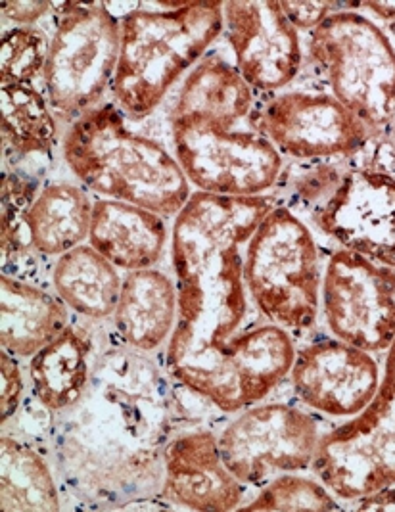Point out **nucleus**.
I'll return each mask as SVG.
<instances>
[{
	"label": "nucleus",
	"instance_id": "obj_13",
	"mask_svg": "<svg viewBox=\"0 0 395 512\" xmlns=\"http://www.w3.org/2000/svg\"><path fill=\"white\" fill-rule=\"evenodd\" d=\"M286 380L309 413L346 422L371 405L380 388L382 365L371 351L326 336L296 348Z\"/></svg>",
	"mask_w": 395,
	"mask_h": 512
},
{
	"label": "nucleus",
	"instance_id": "obj_23",
	"mask_svg": "<svg viewBox=\"0 0 395 512\" xmlns=\"http://www.w3.org/2000/svg\"><path fill=\"white\" fill-rule=\"evenodd\" d=\"M2 511H47L62 509L60 491L47 461L27 443L2 436Z\"/></svg>",
	"mask_w": 395,
	"mask_h": 512
},
{
	"label": "nucleus",
	"instance_id": "obj_28",
	"mask_svg": "<svg viewBox=\"0 0 395 512\" xmlns=\"http://www.w3.org/2000/svg\"><path fill=\"white\" fill-rule=\"evenodd\" d=\"M286 18L300 33H311L326 16L340 8L338 2H280Z\"/></svg>",
	"mask_w": 395,
	"mask_h": 512
},
{
	"label": "nucleus",
	"instance_id": "obj_25",
	"mask_svg": "<svg viewBox=\"0 0 395 512\" xmlns=\"http://www.w3.org/2000/svg\"><path fill=\"white\" fill-rule=\"evenodd\" d=\"M50 39L37 27H10L2 33L0 85H33L45 73Z\"/></svg>",
	"mask_w": 395,
	"mask_h": 512
},
{
	"label": "nucleus",
	"instance_id": "obj_24",
	"mask_svg": "<svg viewBox=\"0 0 395 512\" xmlns=\"http://www.w3.org/2000/svg\"><path fill=\"white\" fill-rule=\"evenodd\" d=\"M338 497L326 488L319 476L284 472L261 486L254 499L240 511H338Z\"/></svg>",
	"mask_w": 395,
	"mask_h": 512
},
{
	"label": "nucleus",
	"instance_id": "obj_20",
	"mask_svg": "<svg viewBox=\"0 0 395 512\" xmlns=\"http://www.w3.org/2000/svg\"><path fill=\"white\" fill-rule=\"evenodd\" d=\"M91 351L89 336L70 325L31 357L33 394L47 411L62 413L83 399L91 380Z\"/></svg>",
	"mask_w": 395,
	"mask_h": 512
},
{
	"label": "nucleus",
	"instance_id": "obj_10",
	"mask_svg": "<svg viewBox=\"0 0 395 512\" xmlns=\"http://www.w3.org/2000/svg\"><path fill=\"white\" fill-rule=\"evenodd\" d=\"M252 123L280 156L294 162H336L363 154L367 127L328 89H292L257 102Z\"/></svg>",
	"mask_w": 395,
	"mask_h": 512
},
{
	"label": "nucleus",
	"instance_id": "obj_1",
	"mask_svg": "<svg viewBox=\"0 0 395 512\" xmlns=\"http://www.w3.org/2000/svg\"><path fill=\"white\" fill-rule=\"evenodd\" d=\"M279 196L194 192L171 225L177 325L167 374L223 415L265 401L286 382L296 340L261 319L244 280V246Z\"/></svg>",
	"mask_w": 395,
	"mask_h": 512
},
{
	"label": "nucleus",
	"instance_id": "obj_19",
	"mask_svg": "<svg viewBox=\"0 0 395 512\" xmlns=\"http://www.w3.org/2000/svg\"><path fill=\"white\" fill-rule=\"evenodd\" d=\"M94 202L77 183L54 181L37 190L24 213L27 250L43 257H60L89 242Z\"/></svg>",
	"mask_w": 395,
	"mask_h": 512
},
{
	"label": "nucleus",
	"instance_id": "obj_22",
	"mask_svg": "<svg viewBox=\"0 0 395 512\" xmlns=\"http://www.w3.org/2000/svg\"><path fill=\"white\" fill-rule=\"evenodd\" d=\"M2 144L12 154L50 156L58 142V125L47 94L35 85H0Z\"/></svg>",
	"mask_w": 395,
	"mask_h": 512
},
{
	"label": "nucleus",
	"instance_id": "obj_14",
	"mask_svg": "<svg viewBox=\"0 0 395 512\" xmlns=\"http://www.w3.org/2000/svg\"><path fill=\"white\" fill-rule=\"evenodd\" d=\"M223 37L234 68L256 94L286 91L302 75V33L280 2H223Z\"/></svg>",
	"mask_w": 395,
	"mask_h": 512
},
{
	"label": "nucleus",
	"instance_id": "obj_18",
	"mask_svg": "<svg viewBox=\"0 0 395 512\" xmlns=\"http://www.w3.org/2000/svg\"><path fill=\"white\" fill-rule=\"evenodd\" d=\"M0 344L18 359H31L70 326V307L54 292L2 273Z\"/></svg>",
	"mask_w": 395,
	"mask_h": 512
},
{
	"label": "nucleus",
	"instance_id": "obj_29",
	"mask_svg": "<svg viewBox=\"0 0 395 512\" xmlns=\"http://www.w3.org/2000/svg\"><path fill=\"white\" fill-rule=\"evenodd\" d=\"M52 6V2H2V16L20 27H33L47 16Z\"/></svg>",
	"mask_w": 395,
	"mask_h": 512
},
{
	"label": "nucleus",
	"instance_id": "obj_3",
	"mask_svg": "<svg viewBox=\"0 0 395 512\" xmlns=\"http://www.w3.org/2000/svg\"><path fill=\"white\" fill-rule=\"evenodd\" d=\"M117 104H100L70 123L62 156L79 185L165 219L185 210L194 190L175 154L131 129Z\"/></svg>",
	"mask_w": 395,
	"mask_h": 512
},
{
	"label": "nucleus",
	"instance_id": "obj_30",
	"mask_svg": "<svg viewBox=\"0 0 395 512\" xmlns=\"http://www.w3.org/2000/svg\"><path fill=\"white\" fill-rule=\"evenodd\" d=\"M353 511H395V486L372 491L353 501Z\"/></svg>",
	"mask_w": 395,
	"mask_h": 512
},
{
	"label": "nucleus",
	"instance_id": "obj_26",
	"mask_svg": "<svg viewBox=\"0 0 395 512\" xmlns=\"http://www.w3.org/2000/svg\"><path fill=\"white\" fill-rule=\"evenodd\" d=\"M35 185L22 175L8 171L2 173V265L25 252L24 213L33 202Z\"/></svg>",
	"mask_w": 395,
	"mask_h": 512
},
{
	"label": "nucleus",
	"instance_id": "obj_9",
	"mask_svg": "<svg viewBox=\"0 0 395 512\" xmlns=\"http://www.w3.org/2000/svg\"><path fill=\"white\" fill-rule=\"evenodd\" d=\"M311 472L338 501L395 486V340L386 351L382 380L371 405L326 430Z\"/></svg>",
	"mask_w": 395,
	"mask_h": 512
},
{
	"label": "nucleus",
	"instance_id": "obj_16",
	"mask_svg": "<svg viewBox=\"0 0 395 512\" xmlns=\"http://www.w3.org/2000/svg\"><path fill=\"white\" fill-rule=\"evenodd\" d=\"M87 244L112 261L119 271L131 273L152 269L162 261L167 246H171V231L160 213L127 202L96 198Z\"/></svg>",
	"mask_w": 395,
	"mask_h": 512
},
{
	"label": "nucleus",
	"instance_id": "obj_15",
	"mask_svg": "<svg viewBox=\"0 0 395 512\" xmlns=\"http://www.w3.org/2000/svg\"><path fill=\"white\" fill-rule=\"evenodd\" d=\"M248 489L227 468L217 432L196 428L179 434L163 451V499L200 512L240 511Z\"/></svg>",
	"mask_w": 395,
	"mask_h": 512
},
{
	"label": "nucleus",
	"instance_id": "obj_27",
	"mask_svg": "<svg viewBox=\"0 0 395 512\" xmlns=\"http://www.w3.org/2000/svg\"><path fill=\"white\" fill-rule=\"evenodd\" d=\"M0 378V419L6 424V420L16 415L24 399L25 382L18 357L4 350L0 353Z\"/></svg>",
	"mask_w": 395,
	"mask_h": 512
},
{
	"label": "nucleus",
	"instance_id": "obj_2",
	"mask_svg": "<svg viewBox=\"0 0 395 512\" xmlns=\"http://www.w3.org/2000/svg\"><path fill=\"white\" fill-rule=\"evenodd\" d=\"M257 94L231 60L210 52L183 79L169 114L173 154L194 192L273 194L286 163L252 123Z\"/></svg>",
	"mask_w": 395,
	"mask_h": 512
},
{
	"label": "nucleus",
	"instance_id": "obj_11",
	"mask_svg": "<svg viewBox=\"0 0 395 512\" xmlns=\"http://www.w3.org/2000/svg\"><path fill=\"white\" fill-rule=\"evenodd\" d=\"M321 319L328 336L386 353L395 340V269L336 244L325 257Z\"/></svg>",
	"mask_w": 395,
	"mask_h": 512
},
{
	"label": "nucleus",
	"instance_id": "obj_21",
	"mask_svg": "<svg viewBox=\"0 0 395 512\" xmlns=\"http://www.w3.org/2000/svg\"><path fill=\"white\" fill-rule=\"evenodd\" d=\"M52 286L73 313L102 321L116 313L123 277L91 244H81L56 259Z\"/></svg>",
	"mask_w": 395,
	"mask_h": 512
},
{
	"label": "nucleus",
	"instance_id": "obj_7",
	"mask_svg": "<svg viewBox=\"0 0 395 512\" xmlns=\"http://www.w3.org/2000/svg\"><path fill=\"white\" fill-rule=\"evenodd\" d=\"M58 10L43 81L54 116L73 123L112 89L121 24L106 4L66 2Z\"/></svg>",
	"mask_w": 395,
	"mask_h": 512
},
{
	"label": "nucleus",
	"instance_id": "obj_4",
	"mask_svg": "<svg viewBox=\"0 0 395 512\" xmlns=\"http://www.w3.org/2000/svg\"><path fill=\"white\" fill-rule=\"evenodd\" d=\"M137 8L121 24L112 93L123 114L142 121L223 37V2H165Z\"/></svg>",
	"mask_w": 395,
	"mask_h": 512
},
{
	"label": "nucleus",
	"instance_id": "obj_8",
	"mask_svg": "<svg viewBox=\"0 0 395 512\" xmlns=\"http://www.w3.org/2000/svg\"><path fill=\"white\" fill-rule=\"evenodd\" d=\"M325 436L319 417L300 403L259 401L231 415L217 432L227 468L246 488L284 472L311 470Z\"/></svg>",
	"mask_w": 395,
	"mask_h": 512
},
{
	"label": "nucleus",
	"instance_id": "obj_6",
	"mask_svg": "<svg viewBox=\"0 0 395 512\" xmlns=\"http://www.w3.org/2000/svg\"><path fill=\"white\" fill-rule=\"evenodd\" d=\"M305 58L326 89L369 131L384 139L395 121V45L369 14L340 4L307 33Z\"/></svg>",
	"mask_w": 395,
	"mask_h": 512
},
{
	"label": "nucleus",
	"instance_id": "obj_5",
	"mask_svg": "<svg viewBox=\"0 0 395 512\" xmlns=\"http://www.w3.org/2000/svg\"><path fill=\"white\" fill-rule=\"evenodd\" d=\"M323 275L317 234L280 200L244 246V280L257 313L294 340L309 334L321 319Z\"/></svg>",
	"mask_w": 395,
	"mask_h": 512
},
{
	"label": "nucleus",
	"instance_id": "obj_12",
	"mask_svg": "<svg viewBox=\"0 0 395 512\" xmlns=\"http://www.w3.org/2000/svg\"><path fill=\"white\" fill-rule=\"evenodd\" d=\"M311 219L338 246L395 269V167L376 152L342 169L336 187L311 208Z\"/></svg>",
	"mask_w": 395,
	"mask_h": 512
},
{
	"label": "nucleus",
	"instance_id": "obj_17",
	"mask_svg": "<svg viewBox=\"0 0 395 512\" xmlns=\"http://www.w3.org/2000/svg\"><path fill=\"white\" fill-rule=\"evenodd\" d=\"M112 319L121 340L133 350L167 346L177 325L175 277L156 267L127 273Z\"/></svg>",
	"mask_w": 395,
	"mask_h": 512
},
{
	"label": "nucleus",
	"instance_id": "obj_31",
	"mask_svg": "<svg viewBox=\"0 0 395 512\" xmlns=\"http://www.w3.org/2000/svg\"><path fill=\"white\" fill-rule=\"evenodd\" d=\"M388 25H390V29H388V31H390V37H392V41L395 43V22H392V24Z\"/></svg>",
	"mask_w": 395,
	"mask_h": 512
}]
</instances>
